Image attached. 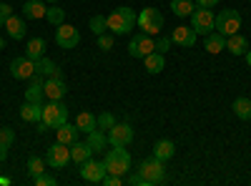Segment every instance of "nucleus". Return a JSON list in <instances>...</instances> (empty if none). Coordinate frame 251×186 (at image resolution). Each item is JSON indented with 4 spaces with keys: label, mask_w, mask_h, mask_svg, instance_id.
<instances>
[{
    "label": "nucleus",
    "mask_w": 251,
    "mask_h": 186,
    "mask_svg": "<svg viewBox=\"0 0 251 186\" xmlns=\"http://www.w3.org/2000/svg\"><path fill=\"white\" fill-rule=\"evenodd\" d=\"M136 18H138V15H136L128 5H121V8H116L113 13L106 15V26H108V30H111L113 35H126V33L133 30Z\"/></svg>",
    "instance_id": "f257e3e1"
},
{
    "label": "nucleus",
    "mask_w": 251,
    "mask_h": 186,
    "mask_svg": "<svg viewBox=\"0 0 251 186\" xmlns=\"http://www.w3.org/2000/svg\"><path fill=\"white\" fill-rule=\"evenodd\" d=\"M138 174L143 179V186H158V184L166 181V163L156 156L143 159L141 166H138Z\"/></svg>",
    "instance_id": "f03ea898"
},
{
    "label": "nucleus",
    "mask_w": 251,
    "mask_h": 186,
    "mask_svg": "<svg viewBox=\"0 0 251 186\" xmlns=\"http://www.w3.org/2000/svg\"><path fill=\"white\" fill-rule=\"evenodd\" d=\"M106 169L108 174H118V176H126L131 171V154L126 151V146H113L108 154H106Z\"/></svg>",
    "instance_id": "7ed1b4c3"
},
{
    "label": "nucleus",
    "mask_w": 251,
    "mask_h": 186,
    "mask_svg": "<svg viewBox=\"0 0 251 186\" xmlns=\"http://www.w3.org/2000/svg\"><path fill=\"white\" fill-rule=\"evenodd\" d=\"M239 28H241V13L234 10V8H224V10L216 15V20H214V30L221 33L224 38L239 33Z\"/></svg>",
    "instance_id": "20e7f679"
},
{
    "label": "nucleus",
    "mask_w": 251,
    "mask_h": 186,
    "mask_svg": "<svg viewBox=\"0 0 251 186\" xmlns=\"http://www.w3.org/2000/svg\"><path fill=\"white\" fill-rule=\"evenodd\" d=\"M136 26H138L141 33H146V35H156V33H161V28H163V15H161L158 8H143V10L138 13V18H136Z\"/></svg>",
    "instance_id": "39448f33"
},
{
    "label": "nucleus",
    "mask_w": 251,
    "mask_h": 186,
    "mask_svg": "<svg viewBox=\"0 0 251 186\" xmlns=\"http://www.w3.org/2000/svg\"><path fill=\"white\" fill-rule=\"evenodd\" d=\"M40 121H43L48 129H58V126H63V123L68 121V108L63 106L60 101L43 103V118H40Z\"/></svg>",
    "instance_id": "423d86ee"
},
{
    "label": "nucleus",
    "mask_w": 251,
    "mask_h": 186,
    "mask_svg": "<svg viewBox=\"0 0 251 186\" xmlns=\"http://www.w3.org/2000/svg\"><path fill=\"white\" fill-rule=\"evenodd\" d=\"M191 18V28L196 30V35H208L214 30V20H216V15L211 13V8H199L196 5V10L188 15Z\"/></svg>",
    "instance_id": "0eeeda50"
},
{
    "label": "nucleus",
    "mask_w": 251,
    "mask_h": 186,
    "mask_svg": "<svg viewBox=\"0 0 251 186\" xmlns=\"http://www.w3.org/2000/svg\"><path fill=\"white\" fill-rule=\"evenodd\" d=\"M55 43H58V48H63V51L75 48V46L80 43L78 28H73V26H68V23H60V26L55 28Z\"/></svg>",
    "instance_id": "6e6552de"
},
{
    "label": "nucleus",
    "mask_w": 251,
    "mask_h": 186,
    "mask_svg": "<svg viewBox=\"0 0 251 186\" xmlns=\"http://www.w3.org/2000/svg\"><path fill=\"white\" fill-rule=\"evenodd\" d=\"M106 174H108V169H106V163H103V161L88 159V161L80 163V176H83V181H88V184H100Z\"/></svg>",
    "instance_id": "1a4fd4ad"
},
{
    "label": "nucleus",
    "mask_w": 251,
    "mask_h": 186,
    "mask_svg": "<svg viewBox=\"0 0 251 186\" xmlns=\"http://www.w3.org/2000/svg\"><path fill=\"white\" fill-rule=\"evenodd\" d=\"M71 161V146H66V143H53V146L48 149V154H46V163L48 166H53V169H63L66 163Z\"/></svg>",
    "instance_id": "9d476101"
},
{
    "label": "nucleus",
    "mask_w": 251,
    "mask_h": 186,
    "mask_svg": "<svg viewBox=\"0 0 251 186\" xmlns=\"http://www.w3.org/2000/svg\"><path fill=\"white\" fill-rule=\"evenodd\" d=\"M153 51H156V40H153L151 35H146V33L136 35L131 43H128V53H131L133 58H146V55L153 53Z\"/></svg>",
    "instance_id": "9b49d317"
},
{
    "label": "nucleus",
    "mask_w": 251,
    "mask_h": 186,
    "mask_svg": "<svg viewBox=\"0 0 251 186\" xmlns=\"http://www.w3.org/2000/svg\"><path fill=\"white\" fill-rule=\"evenodd\" d=\"M10 76L18 78V80L33 78V76H35V60H30V58H25V55L10 60Z\"/></svg>",
    "instance_id": "f8f14e48"
},
{
    "label": "nucleus",
    "mask_w": 251,
    "mask_h": 186,
    "mask_svg": "<svg viewBox=\"0 0 251 186\" xmlns=\"http://www.w3.org/2000/svg\"><path fill=\"white\" fill-rule=\"evenodd\" d=\"M133 141V129L128 123H116V126L108 131V143L111 146H128Z\"/></svg>",
    "instance_id": "ddd939ff"
},
{
    "label": "nucleus",
    "mask_w": 251,
    "mask_h": 186,
    "mask_svg": "<svg viewBox=\"0 0 251 186\" xmlns=\"http://www.w3.org/2000/svg\"><path fill=\"white\" fill-rule=\"evenodd\" d=\"M43 91H46V98L50 101H60L63 96L68 93V86H66V80L58 78V76H48L43 80Z\"/></svg>",
    "instance_id": "4468645a"
},
{
    "label": "nucleus",
    "mask_w": 251,
    "mask_h": 186,
    "mask_svg": "<svg viewBox=\"0 0 251 186\" xmlns=\"http://www.w3.org/2000/svg\"><path fill=\"white\" fill-rule=\"evenodd\" d=\"M171 40L176 46H181V48H194L196 46V30L191 28V26H178V28H174V33H171Z\"/></svg>",
    "instance_id": "2eb2a0df"
},
{
    "label": "nucleus",
    "mask_w": 251,
    "mask_h": 186,
    "mask_svg": "<svg viewBox=\"0 0 251 186\" xmlns=\"http://www.w3.org/2000/svg\"><path fill=\"white\" fill-rule=\"evenodd\" d=\"M20 118L23 121H40L43 118V101H25L20 106Z\"/></svg>",
    "instance_id": "dca6fc26"
},
{
    "label": "nucleus",
    "mask_w": 251,
    "mask_h": 186,
    "mask_svg": "<svg viewBox=\"0 0 251 186\" xmlns=\"http://www.w3.org/2000/svg\"><path fill=\"white\" fill-rule=\"evenodd\" d=\"M5 33H8L13 40H23V38H25V18L10 15V18L5 20Z\"/></svg>",
    "instance_id": "f3484780"
},
{
    "label": "nucleus",
    "mask_w": 251,
    "mask_h": 186,
    "mask_svg": "<svg viewBox=\"0 0 251 186\" xmlns=\"http://www.w3.org/2000/svg\"><path fill=\"white\" fill-rule=\"evenodd\" d=\"M48 8L43 0H25V5H23V18L28 20H40V18H46Z\"/></svg>",
    "instance_id": "a211bd4d"
},
{
    "label": "nucleus",
    "mask_w": 251,
    "mask_h": 186,
    "mask_svg": "<svg viewBox=\"0 0 251 186\" xmlns=\"http://www.w3.org/2000/svg\"><path fill=\"white\" fill-rule=\"evenodd\" d=\"M91 154H93V149H91L88 141H75V143H71V161H75L78 166H80L83 161H88Z\"/></svg>",
    "instance_id": "6ab92c4d"
},
{
    "label": "nucleus",
    "mask_w": 251,
    "mask_h": 186,
    "mask_svg": "<svg viewBox=\"0 0 251 186\" xmlns=\"http://www.w3.org/2000/svg\"><path fill=\"white\" fill-rule=\"evenodd\" d=\"M143 66H146V73L156 76V73H161L166 68V58H163V53L153 51V53H149V55L143 58Z\"/></svg>",
    "instance_id": "aec40b11"
},
{
    "label": "nucleus",
    "mask_w": 251,
    "mask_h": 186,
    "mask_svg": "<svg viewBox=\"0 0 251 186\" xmlns=\"http://www.w3.org/2000/svg\"><path fill=\"white\" fill-rule=\"evenodd\" d=\"M226 51L231 53V55H244L249 51V43H246V38L241 33H234V35H228L226 38Z\"/></svg>",
    "instance_id": "412c9836"
},
{
    "label": "nucleus",
    "mask_w": 251,
    "mask_h": 186,
    "mask_svg": "<svg viewBox=\"0 0 251 186\" xmlns=\"http://www.w3.org/2000/svg\"><path fill=\"white\" fill-rule=\"evenodd\" d=\"M43 55H46V38H30L25 43V58L40 60Z\"/></svg>",
    "instance_id": "4be33fe9"
},
{
    "label": "nucleus",
    "mask_w": 251,
    "mask_h": 186,
    "mask_svg": "<svg viewBox=\"0 0 251 186\" xmlns=\"http://www.w3.org/2000/svg\"><path fill=\"white\" fill-rule=\"evenodd\" d=\"M30 80H33V83L25 88V101H43V98H46V91H43V80H46V78L35 73Z\"/></svg>",
    "instance_id": "5701e85b"
},
{
    "label": "nucleus",
    "mask_w": 251,
    "mask_h": 186,
    "mask_svg": "<svg viewBox=\"0 0 251 186\" xmlns=\"http://www.w3.org/2000/svg\"><path fill=\"white\" fill-rule=\"evenodd\" d=\"M174 154H176V143H174V141H169V138L156 141V146H153V156H156V159L169 161V159H174Z\"/></svg>",
    "instance_id": "b1692460"
},
{
    "label": "nucleus",
    "mask_w": 251,
    "mask_h": 186,
    "mask_svg": "<svg viewBox=\"0 0 251 186\" xmlns=\"http://www.w3.org/2000/svg\"><path fill=\"white\" fill-rule=\"evenodd\" d=\"M55 131H58V141H60V143H66V146L75 143V141H78V133H80V131H78V126H71L68 121L63 123V126H58Z\"/></svg>",
    "instance_id": "393cba45"
},
{
    "label": "nucleus",
    "mask_w": 251,
    "mask_h": 186,
    "mask_svg": "<svg viewBox=\"0 0 251 186\" xmlns=\"http://www.w3.org/2000/svg\"><path fill=\"white\" fill-rule=\"evenodd\" d=\"M224 48H226V38H224L221 33H208V35H206V53L216 55V53H221Z\"/></svg>",
    "instance_id": "a878e982"
},
{
    "label": "nucleus",
    "mask_w": 251,
    "mask_h": 186,
    "mask_svg": "<svg viewBox=\"0 0 251 186\" xmlns=\"http://www.w3.org/2000/svg\"><path fill=\"white\" fill-rule=\"evenodd\" d=\"M231 108H234L236 118H241V121H249V118H251V101H249L246 96H239V98L231 103Z\"/></svg>",
    "instance_id": "bb28decb"
},
{
    "label": "nucleus",
    "mask_w": 251,
    "mask_h": 186,
    "mask_svg": "<svg viewBox=\"0 0 251 186\" xmlns=\"http://www.w3.org/2000/svg\"><path fill=\"white\" fill-rule=\"evenodd\" d=\"M58 71H60V68H58V66L53 63L50 58H46V55L40 58V60H35V73H38V76H43V78H48V76H55Z\"/></svg>",
    "instance_id": "cd10ccee"
},
{
    "label": "nucleus",
    "mask_w": 251,
    "mask_h": 186,
    "mask_svg": "<svg viewBox=\"0 0 251 186\" xmlns=\"http://www.w3.org/2000/svg\"><path fill=\"white\" fill-rule=\"evenodd\" d=\"M75 126H78V131H80V133H91V131L96 129V116H93V113H88V111L78 113Z\"/></svg>",
    "instance_id": "c85d7f7f"
},
{
    "label": "nucleus",
    "mask_w": 251,
    "mask_h": 186,
    "mask_svg": "<svg viewBox=\"0 0 251 186\" xmlns=\"http://www.w3.org/2000/svg\"><path fill=\"white\" fill-rule=\"evenodd\" d=\"M171 10L178 18H188V15L196 10V5L191 3V0H171Z\"/></svg>",
    "instance_id": "c756f323"
},
{
    "label": "nucleus",
    "mask_w": 251,
    "mask_h": 186,
    "mask_svg": "<svg viewBox=\"0 0 251 186\" xmlns=\"http://www.w3.org/2000/svg\"><path fill=\"white\" fill-rule=\"evenodd\" d=\"M88 143H91L93 151H106V131L93 129V131L88 133Z\"/></svg>",
    "instance_id": "7c9ffc66"
},
{
    "label": "nucleus",
    "mask_w": 251,
    "mask_h": 186,
    "mask_svg": "<svg viewBox=\"0 0 251 186\" xmlns=\"http://www.w3.org/2000/svg\"><path fill=\"white\" fill-rule=\"evenodd\" d=\"M116 126V116L113 113H108V111H103L100 116H96V129H100V131H111Z\"/></svg>",
    "instance_id": "2f4dec72"
},
{
    "label": "nucleus",
    "mask_w": 251,
    "mask_h": 186,
    "mask_svg": "<svg viewBox=\"0 0 251 186\" xmlns=\"http://www.w3.org/2000/svg\"><path fill=\"white\" fill-rule=\"evenodd\" d=\"M46 171V159H40V156H30L28 159V174L35 179V176H40Z\"/></svg>",
    "instance_id": "473e14b6"
},
{
    "label": "nucleus",
    "mask_w": 251,
    "mask_h": 186,
    "mask_svg": "<svg viewBox=\"0 0 251 186\" xmlns=\"http://www.w3.org/2000/svg\"><path fill=\"white\" fill-rule=\"evenodd\" d=\"M46 20L50 26H60V23H66V10L63 8H48V13H46Z\"/></svg>",
    "instance_id": "72a5a7b5"
},
{
    "label": "nucleus",
    "mask_w": 251,
    "mask_h": 186,
    "mask_svg": "<svg viewBox=\"0 0 251 186\" xmlns=\"http://www.w3.org/2000/svg\"><path fill=\"white\" fill-rule=\"evenodd\" d=\"M88 28L96 33V35H103L108 30V26H106V15H93L91 18V23H88Z\"/></svg>",
    "instance_id": "f704fd0d"
},
{
    "label": "nucleus",
    "mask_w": 251,
    "mask_h": 186,
    "mask_svg": "<svg viewBox=\"0 0 251 186\" xmlns=\"http://www.w3.org/2000/svg\"><path fill=\"white\" fill-rule=\"evenodd\" d=\"M13 141H15V131L13 129H0V146H13Z\"/></svg>",
    "instance_id": "c9c22d12"
},
{
    "label": "nucleus",
    "mask_w": 251,
    "mask_h": 186,
    "mask_svg": "<svg viewBox=\"0 0 251 186\" xmlns=\"http://www.w3.org/2000/svg\"><path fill=\"white\" fill-rule=\"evenodd\" d=\"M33 184H35V186H55L58 181H55V176H48V174L43 171L40 176H35V179H33Z\"/></svg>",
    "instance_id": "e433bc0d"
},
{
    "label": "nucleus",
    "mask_w": 251,
    "mask_h": 186,
    "mask_svg": "<svg viewBox=\"0 0 251 186\" xmlns=\"http://www.w3.org/2000/svg\"><path fill=\"white\" fill-rule=\"evenodd\" d=\"M98 48H100V51H111V48H113V35H108V33L98 35Z\"/></svg>",
    "instance_id": "4c0bfd02"
},
{
    "label": "nucleus",
    "mask_w": 251,
    "mask_h": 186,
    "mask_svg": "<svg viewBox=\"0 0 251 186\" xmlns=\"http://www.w3.org/2000/svg\"><path fill=\"white\" fill-rule=\"evenodd\" d=\"M13 15V8L8 3H0V28H5V20Z\"/></svg>",
    "instance_id": "58836bf2"
},
{
    "label": "nucleus",
    "mask_w": 251,
    "mask_h": 186,
    "mask_svg": "<svg viewBox=\"0 0 251 186\" xmlns=\"http://www.w3.org/2000/svg\"><path fill=\"white\" fill-rule=\"evenodd\" d=\"M171 46H174V40H171V38H161V40H156V51H158V53H169Z\"/></svg>",
    "instance_id": "ea45409f"
},
{
    "label": "nucleus",
    "mask_w": 251,
    "mask_h": 186,
    "mask_svg": "<svg viewBox=\"0 0 251 186\" xmlns=\"http://www.w3.org/2000/svg\"><path fill=\"white\" fill-rule=\"evenodd\" d=\"M100 184H106V186H121V184H123V176H118V174H106Z\"/></svg>",
    "instance_id": "a19ab883"
},
{
    "label": "nucleus",
    "mask_w": 251,
    "mask_h": 186,
    "mask_svg": "<svg viewBox=\"0 0 251 186\" xmlns=\"http://www.w3.org/2000/svg\"><path fill=\"white\" fill-rule=\"evenodd\" d=\"M126 184H131V186H143V179H141V174H131L128 179H126Z\"/></svg>",
    "instance_id": "79ce46f5"
},
{
    "label": "nucleus",
    "mask_w": 251,
    "mask_h": 186,
    "mask_svg": "<svg viewBox=\"0 0 251 186\" xmlns=\"http://www.w3.org/2000/svg\"><path fill=\"white\" fill-rule=\"evenodd\" d=\"M221 0H196V5L199 8H214V5H219Z\"/></svg>",
    "instance_id": "37998d69"
},
{
    "label": "nucleus",
    "mask_w": 251,
    "mask_h": 186,
    "mask_svg": "<svg viewBox=\"0 0 251 186\" xmlns=\"http://www.w3.org/2000/svg\"><path fill=\"white\" fill-rule=\"evenodd\" d=\"M8 159V146H0V161Z\"/></svg>",
    "instance_id": "c03bdc74"
},
{
    "label": "nucleus",
    "mask_w": 251,
    "mask_h": 186,
    "mask_svg": "<svg viewBox=\"0 0 251 186\" xmlns=\"http://www.w3.org/2000/svg\"><path fill=\"white\" fill-rule=\"evenodd\" d=\"M0 184H10V179L8 176H0Z\"/></svg>",
    "instance_id": "a18cd8bd"
},
{
    "label": "nucleus",
    "mask_w": 251,
    "mask_h": 186,
    "mask_svg": "<svg viewBox=\"0 0 251 186\" xmlns=\"http://www.w3.org/2000/svg\"><path fill=\"white\" fill-rule=\"evenodd\" d=\"M246 63L251 66V51H246Z\"/></svg>",
    "instance_id": "49530a36"
},
{
    "label": "nucleus",
    "mask_w": 251,
    "mask_h": 186,
    "mask_svg": "<svg viewBox=\"0 0 251 186\" xmlns=\"http://www.w3.org/2000/svg\"><path fill=\"white\" fill-rule=\"evenodd\" d=\"M3 46H5V38H0V51H3Z\"/></svg>",
    "instance_id": "de8ad7c7"
},
{
    "label": "nucleus",
    "mask_w": 251,
    "mask_h": 186,
    "mask_svg": "<svg viewBox=\"0 0 251 186\" xmlns=\"http://www.w3.org/2000/svg\"><path fill=\"white\" fill-rule=\"evenodd\" d=\"M48 3H58V0H48Z\"/></svg>",
    "instance_id": "09e8293b"
}]
</instances>
